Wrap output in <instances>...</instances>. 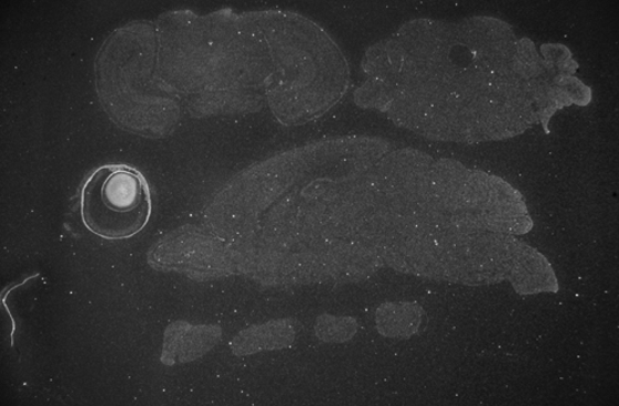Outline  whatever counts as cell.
I'll list each match as a JSON object with an SVG mask.
<instances>
[{"label": "cell", "mask_w": 619, "mask_h": 406, "mask_svg": "<svg viewBox=\"0 0 619 406\" xmlns=\"http://www.w3.org/2000/svg\"><path fill=\"white\" fill-rule=\"evenodd\" d=\"M578 69L495 17L414 19L367 49L354 100L430 141H506L538 123L549 133L565 106L589 105Z\"/></svg>", "instance_id": "6da1fadb"}, {"label": "cell", "mask_w": 619, "mask_h": 406, "mask_svg": "<svg viewBox=\"0 0 619 406\" xmlns=\"http://www.w3.org/2000/svg\"><path fill=\"white\" fill-rule=\"evenodd\" d=\"M80 212L83 226L94 236L131 240L151 221L152 190L144 174L133 166L102 165L83 181Z\"/></svg>", "instance_id": "7a4b0ae2"}, {"label": "cell", "mask_w": 619, "mask_h": 406, "mask_svg": "<svg viewBox=\"0 0 619 406\" xmlns=\"http://www.w3.org/2000/svg\"><path fill=\"white\" fill-rule=\"evenodd\" d=\"M297 334V323L293 318L276 319V322L253 327L234 339L236 354H254L262 349H283L294 344Z\"/></svg>", "instance_id": "3957f363"}, {"label": "cell", "mask_w": 619, "mask_h": 406, "mask_svg": "<svg viewBox=\"0 0 619 406\" xmlns=\"http://www.w3.org/2000/svg\"><path fill=\"white\" fill-rule=\"evenodd\" d=\"M424 309L418 303H383L376 312L379 335L407 339L419 333Z\"/></svg>", "instance_id": "277c9868"}, {"label": "cell", "mask_w": 619, "mask_h": 406, "mask_svg": "<svg viewBox=\"0 0 619 406\" xmlns=\"http://www.w3.org/2000/svg\"><path fill=\"white\" fill-rule=\"evenodd\" d=\"M359 324L355 317L322 314L316 318L314 331L324 344H346L358 333Z\"/></svg>", "instance_id": "5b68a950"}]
</instances>
